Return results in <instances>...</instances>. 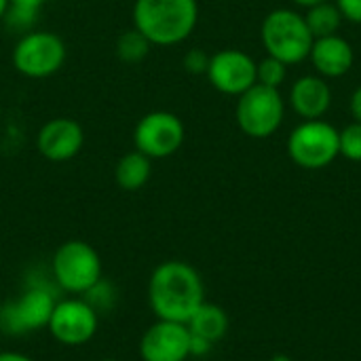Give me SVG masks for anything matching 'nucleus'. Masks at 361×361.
I'll return each instance as SVG.
<instances>
[{
	"instance_id": "f257e3e1",
	"label": "nucleus",
	"mask_w": 361,
	"mask_h": 361,
	"mask_svg": "<svg viewBox=\"0 0 361 361\" xmlns=\"http://www.w3.org/2000/svg\"><path fill=\"white\" fill-rule=\"evenodd\" d=\"M148 302L157 319L186 324L205 302V286L199 271L184 260L161 262L148 281Z\"/></svg>"
},
{
	"instance_id": "f03ea898",
	"label": "nucleus",
	"mask_w": 361,
	"mask_h": 361,
	"mask_svg": "<svg viewBox=\"0 0 361 361\" xmlns=\"http://www.w3.org/2000/svg\"><path fill=\"white\" fill-rule=\"evenodd\" d=\"M133 27L140 30L152 47H176L197 27V0H135L131 11Z\"/></svg>"
},
{
	"instance_id": "7ed1b4c3",
	"label": "nucleus",
	"mask_w": 361,
	"mask_h": 361,
	"mask_svg": "<svg viewBox=\"0 0 361 361\" xmlns=\"http://www.w3.org/2000/svg\"><path fill=\"white\" fill-rule=\"evenodd\" d=\"M57 292L61 290L55 286L53 277L34 275V279H27L21 294L0 307V332L6 336H27L47 330L59 300Z\"/></svg>"
},
{
	"instance_id": "20e7f679",
	"label": "nucleus",
	"mask_w": 361,
	"mask_h": 361,
	"mask_svg": "<svg viewBox=\"0 0 361 361\" xmlns=\"http://www.w3.org/2000/svg\"><path fill=\"white\" fill-rule=\"evenodd\" d=\"M260 40L267 55L283 61L286 66H294L309 59L315 38L305 15L294 8H275L262 19Z\"/></svg>"
},
{
	"instance_id": "39448f33",
	"label": "nucleus",
	"mask_w": 361,
	"mask_h": 361,
	"mask_svg": "<svg viewBox=\"0 0 361 361\" xmlns=\"http://www.w3.org/2000/svg\"><path fill=\"white\" fill-rule=\"evenodd\" d=\"M51 277L61 292L82 296L104 277L102 258L87 241L70 239L55 250L51 258Z\"/></svg>"
},
{
	"instance_id": "423d86ee",
	"label": "nucleus",
	"mask_w": 361,
	"mask_h": 361,
	"mask_svg": "<svg viewBox=\"0 0 361 361\" xmlns=\"http://www.w3.org/2000/svg\"><path fill=\"white\" fill-rule=\"evenodd\" d=\"M68 57L66 42L59 34L49 30H30L13 47V68L32 80L57 74Z\"/></svg>"
},
{
	"instance_id": "0eeeda50",
	"label": "nucleus",
	"mask_w": 361,
	"mask_h": 361,
	"mask_svg": "<svg viewBox=\"0 0 361 361\" xmlns=\"http://www.w3.org/2000/svg\"><path fill=\"white\" fill-rule=\"evenodd\" d=\"M288 157L302 169H324L341 157V131L324 118L302 121L288 135Z\"/></svg>"
},
{
	"instance_id": "6e6552de",
	"label": "nucleus",
	"mask_w": 361,
	"mask_h": 361,
	"mask_svg": "<svg viewBox=\"0 0 361 361\" xmlns=\"http://www.w3.org/2000/svg\"><path fill=\"white\" fill-rule=\"evenodd\" d=\"M286 116V102L279 89H271L264 85H254L245 93L237 97L235 118L239 129L254 137L267 140L271 137L283 123Z\"/></svg>"
},
{
	"instance_id": "1a4fd4ad",
	"label": "nucleus",
	"mask_w": 361,
	"mask_h": 361,
	"mask_svg": "<svg viewBox=\"0 0 361 361\" xmlns=\"http://www.w3.org/2000/svg\"><path fill=\"white\" fill-rule=\"evenodd\" d=\"M186 140L184 123L169 110H152L144 114L133 129V146L148 159H167L176 154Z\"/></svg>"
},
{
	"instance_id": "9d476101",
	"label": "nucleus",
	"mask_w": 361,
	"mask_h": 361,
	"mask_svg": "<svg viewBox=\"0 0 361 361\" xmlns=\"http://www.w3.org/2000/svg\"><path fill=\"white\" fill-rule=\"evenodd\" d=\"M97 326L99 315L95 309L82 296H76L57 300L47 330L63 347H82L97 334Z\"/></svg>"
},
{
	"instance_id": "9b49d317",
	"label": "nucleus",
	"mask_w": 361,
	"mask_h": 361,
	"mask_svg": "<svg viewBox=\"0 0 361 361\" xmlns=\"http://www.w3.org/2000/svg\"><path fill=\"white\" fill-rule=\"evenodd\" d=\"M205 76L224 95L239 97L256 85V61L239 49H222L209 57Z\"/></svg>"
},
{
	"instance_id": "f8f14e48",
	"label": "nucleus",
	"mask_w": 361,
	"mask_h": 361,
	"mask_svg": "<svg viewBox=\"0 0 361 361\" xmlns=\"http://www.w3.org/2000/svg\"><path fill=\"white\" fill-rule=\"evenodd\" d=\"M142 361H186L190 357V332L186 324L157 319L140 341Z\"/></svg>"
},
{
	"instance_id": "ddd939ff",
	"label": "nucleus",
	"mask_w": 361,
	"mask_h": 361,
	"mask_svg": "<svg viewBox=\"0 0 361 361\" xmlns=\"http://www.w3.org/2000/svg\"><path fill=\"white\" fill-rule=\"evenodd\" d=\"M85 146V129L78 121L55 116L47 121L36 135V148L51 163H66L80 154Z\"/></svg>"
},
{
	"instance_id": "4468645a",
	"label": "nucleus",
	"mask_w": 361,
	"mask_h": 361,
	"mask_svg": "<svg viewBox=\"0 0 361 361\" xmlns=\"http://www.w3.org/2000/svg\"><path fill=\"white\" fill-rule=\"evenodd\" d=\"M309 59H311V63L319 76L341 78L353 68L355 53H353V47L347 38L332 34V36H322V38L313 40Z\"/></svg>"
},
{
	"instance_id": "2eb2a0df",
	"label": "nucleus",
	"mask_w": 361,
	"mask_h": 361,
	"mask_svg": "<svg viewBox=\"0 0 361 361\" xmlns=\"http://www.w3.org/2000/svg\"><path fill=\"white\" fill-rule=\"evenodd\" d=\"M290 106L305 121L324 118L332 106V89L328 80L319 74L300 76L290 89Z\"/></svg>"
},
{
	"instance_id": "dca6fc26",
	"label": "nucleus",
	"mask_w": 361,
	"mask_h": 361,
	"mask_svg": "<svg viewBox=\"0 0 361 361\" xmlns=\"http://www.w3.org/2000/svg\"><path fill=\"white\" fill-rule=\"evenodd\" d=\"M186 328L190 334L201 336L209 343H218L226 336L228 332V315L220 305L214 302H201V307L190 315V319L186 322Z\"/></svg>"
},
{
	"instance_id": "f3484780",
	"label": "nucleus",
	"mask_w": 361,
	"mask_h": 361,
	"mask_svg": "<svg viewBox=\"0 0 361 361\" xmlns=\"http://www.w3.org/2000/svg\"><path fill=\"white\" fill-rule=\"evenodd\" d=\"M150 176H152V159H148L140 150H131V152L123 154L114 167L116 184L127 192H135V190L144 188L148 184Z\"/></svg>"
},
{
	"instance_id": "a211bd4d",
	"label": "nucleus",
	"mask_w": 361,
	"mask_h": 361,
	"mask_svg": "<svg viewBox=\"0 0 361 361\" xmlns=\"http://www.w3.org/2000/svg\"><path fill=\"white\" fill-rule=\"evenodd\" d=\"M305 21L313 34V38H322V36H332L338 34L341 23H343V15L338 11V6L334 2H319L307 8L305 13Z\"/></svg>"
},
{
	"instance_id": "6ab92c4d",
	"label": "nucleus",
	"mask_w": 361,
	"mask_h": 361,
	"mask_svg": "<svg viewBox=\"0 0 361 361\" xmlns=\"http://www.w3.org/2000/svg\"><path fill=\"white\" fill-rule=\"evenodd\" d=\"M150 49H152L150 40L135 27L125 30L123 34H118L116 44H114L116 57L121 61H125V63H140L142 59L148 57Z\"/></svg>"
},
{
	"instance_id": "aec40b11",
	"label": "nucleus",
	"mask_w": 361,
	"mask_h": 361,
	"mask_svg": "<svg viewBox=\"0 0 361 361\" xmlns=\"http://www.w3.org/2000/svg\"><path fill=\"white\" fill-rule=\"evenodd\" d=\"M44 2L47 0H8V8H6L4 19L13 27L25 30L36 21V17H38Z\"/></svg>"
},
{
	"instance_id": "412c9836",
	"label": "nucleus",
	"mask_w": 361,
	"mask_h": 361,
	"mask_svg": "<svg viewBox=\"0 0 361 361\" xmlns=\"http://www.w3.org/2000/svg\"><path fill=\"white\" fill-rule=\"evenodd\" d=\"M82 298L95 309L97 315H104L114 309V305L118 300V292H116L114 283H110L108 279L102 277L87 294H82Z\"/></svg>"
},
{
	"instance_id": "4be33fe9",
	"label": "nucleus",
	"mask_w": 361,
	"mask_h": 361,
	"mask_svg": "<svg viewBox=\"0 0 361 361\" xmlns=\"http://www.w3.org/2000/svg\"><path fill=\"white\" fill-rule=\"evenodd\" d=\"M288 78V66L271 55H267L262 61H256V82L271 87V89H279Z\"/></svg>"
},
{
	"instance_id": "5701e85b",
	"label": "nucleus",
	"mask_w": 361,
	"mask_h": 361,
	"mask_svg": "<svg viewBox=\"0 0 361 361\" xmlns=\"http://www.w3.org/2000/svg\"><path fill=\"white\" fill-rule=\"evenodd\" d=\"M341 157L361 163V125L355 121L341 131Z\"/></svg>"
},
{
	"instance_id": "b1692460",
	"label": "nucleus",
	"mask_w": 361,
	"mask_h": 361,
	"mask_svg": "<svg viewBox=\"0 0 361 361\" xmlns=\"http://www.w3.org/2000/svg\"><path fill=\"white\" fill-rule=\"evenodd\" d=\"M209 57H212V55H207L203 49H190V51L184 55L182 63H184V68H186L188 74L199 76V74H205V72H207Z\"/></svg>"
},
{
	"instance_id": "393cba45",
	"label": "nucleus",
	"mask_w": 361,
	"mask_h": 361,
	"mask_svg": "<svg viewBox=\"0 0 361 361\" xmlns=\"http://www.w3.org/2000/svg\"><path fill=\"white\" fill-rule=\"evenodd\" d=\"M343 19L351 23H361V0H334Z\"/></svg>"
},
{
	"instance_id": "a878e982",
	"label": "nucleus",
	"mask_w": 361,
	"mask_h": 361,
	"mask_svg": "<svg viewBox=\"0 0 361 361\" xmlns=\"http://www.w3.org/2000/svg\"><path fill=\"white\" fill-rule=\"evenodd\" d=\"M212 349H214V343L190 334V357H205L212 353Z\"/></svg>"
},
{
	"instance_id": "bb28decb",
	"label": "nucleus",
	"mask_w": 361,
	"mask_h": 361,
	"mask_svg": "<svg viewBox=\"0 0 361 361\" xmlns=\"http://www.w3.org/2000/svg\"><path fill=\"white\" fill-rule=\"evenodd\" d=\"M349 108H351V114L355 118V123L361 125V87H357L351 95V102H349Z\"/></svg>"
},
{
	"instance_id": "cd10ccee",
	"label": "nucleus",
	"mask_w": 361,
	"mask_h": 361,
	"mask_svg": "<svg viewBox=\"0 0 361 361\" xmlns=\"http://www.w3.org/2000/svg\"><path fill=\"white\" fill-rule=\"evenodd\" d=\"M0 361H34L32 357L23 355V353H17V351H2L0 353Z\"/></svg>"
},
{
	"instance_id": "c85d7f7f",
	"label": "nucleus",
	"mask_w": 361,
	"mask_h": 361,
	"mask_svg": "<svg viewBox=\"0 0 361 361\" xmlns=\"http://www.w3.org/2000/svg\"><path fill=\"white\" fill-rule=\"evenodd\" d=\"M294 4H298V6H305V8H309V6H313V4H319V2H328V0H292Z\"/></svg>"
},
{
	"instance_id": "c756f323",
	"label": "nucleus",
	"mask_w": 361,
	"mask_h": 361,
	"mask_svg": "<svg viewBox=\"0 0 361 361\" xmlns=\"http://www.w3.org/2000/svg\"><path fill=\"white\" fill-rule=\"evenodd\" d=\"M6 8H8V0H0V21L4 19V15H6Z\"/></svg>"
},
{
	"instance_id": "7c9ffc66",
	"label": "nucleus",
	"mask_w": 361,
	"mask_h": 361,
	"mask_svg": "<svg viewBox=\"0 0 361 361\" xmlns=\"http://www.w3.org/2000/svg\"><path fill=\"white\" fill-rule=\"evenodd\" d=\"M271 361H294L290 355H286V353H279V355H273Z\"/></svg>"
},
{
	"instance_id": "2f4dec72",
	"label": "nucleus",
	"mask_w": 361,
	"mask_h": 361,
	"mask_svg": "<svg viewBox=\"0 0 361 361\" xmlns=\"http://www.w3.org/2000/svg\"><path fill=\"white\" fill-rule=\"evenodd\" d=\"M99 361H121V360H114V357H106V360H99Z\"/></svg>"
},
{
	"instance_id": "473e14b6",
	"label": "nucleus",
	"mask_w": 361,
	"mask_h": 361,
	"mask_svg": "<svg viewBox=\"0 0 361 361\" xmlns=\"http://www.w3.org/2000/svg\"><path fill=\"white\" fill-rule=\"evenodd\" d=\"M0 116H2V106H0Z\"/></svg>"
}]
</instances>
